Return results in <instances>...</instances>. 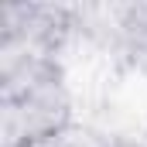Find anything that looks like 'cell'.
I'll return each mask as SVG.
<instances>
[]
</instances>
